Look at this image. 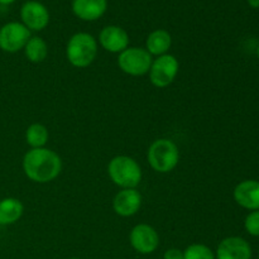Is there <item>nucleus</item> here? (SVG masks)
I'll return each instance as SVG.
<instances>
[{
	"mask_svg": "<svg viewBox=\"0 0 259 259\" xmlns=\"http://www.w3.org/2000/svg\"><path fill=\"white\" fill-rule=\"evenodd\" d=\"M23 171L33 182L48 184L60 176L62 171V159L50 148L29 149L23 157Z\"/></svg>",
	"mask_w": 259,
	"mask_h": 259,
	"instance_id": "f257e3e1",
	"label": "nucleus"
},
{
	"mask_svg": "<svg viewBox=\"0 0 259 259\" xmlns=\"http://www.w3.org/2000/svg\"><path fill=\"white\" fill-rule=\"evenodd\" d=\"M98 56V40L86 32L75 33L66 46V58L77 68L89 67Z\"/></svg>",
	"mask_w": 259,
	"mask_h": 259,
	"instance_id": "f03ea898",
	"label": "nucleus"
},
{
	"mask_svg": "<svg viewBox=\"0 0 259 259\" xmlns=\"http://www.w3.org/2000/svg\"><path fill=\"white\" fill-rule=\"evenodd\" d=\"M147 159L152 168L158 174L174 171L180 162V149L174 141L159 138L152 142L147 152Z\"/></svg>",
	"mask_w": 259,
	"mask_h": 259,
	"instance_id": "7ed1b4c3",
	"label": "nucleus"
},
{
	"mask_svg": "<svg viewBox=\"0 0 259 259\" xmlns=\"http://www.w3.org/2000/svg\"><path fill=\"white\" fill-rule=\"evenodd\" d=\"M108 175L116 186L137 189L142 181V168L138 162L129 156H116L108 164Z\"/></svg>",
	"mask_w": 259,
	"mask_h": 259,
	"instance_id": "20e7f679",
	"label": "nucleus"
},
{
	"mask_svg": "<svg viewBox=\"0 0 259 259\" xmlns=\"http://www.w3.org/2000/svg\"><path fill=\"white\" fill-rule=\"evenodd\" d=\"M152 62H153L152 55H149L146 48L142 47H128L119 53L118 57L119 68L124 73L134 77L147 75Z\"/></svg>",
	"mask_w": 259,
	"mask_h": 259,
	"instance_id": "39448f33",
	"label": "nucleus"
},
{
	"mask_svg": "<svg viewBox=\"0 0 259 259\" xmlns=\"http://www.w3.org/2000/svg\"><path fill=\"white\" fill-rule=\"evenodd\" d=\"M180 71V62L174 55L158 56L154 58L149 68V81L158 89H164L171 85Z\"/></svg>",
	"mask_w": 259,
	"mask_h": 259,
	"instance_id": "423d86ee",
	"label": "nucleus"
},
{
	"mask_svg": "<svg viewBox=\"0 0 259 259\" xmlns=\"http://www.w3.org/2000/svg\"><path fill=\"white\" fill-rule=\"evenodd\" d=\"M30 37V30L23 23H7L0 28V50L8 53L19 52L24 50Z\"/></svg>",
	"mask_w": 259,
	"mask_h": 259,
	"instance_id": "0eeeda50",
	"label": "nucleus"
},
{
	"mask_svg": "<svg viewBox=\"0 0 259 259\" xmlns=\"http://www.w3.org/2000/svg\"><path fill=\"white\" fill-rule=\"evenodd\" d=\"M129 243L139 254H152L159 247V235L149 224H138L129 233Z\"/></svg>",
	"mask_w": 259,
	"mask_h": 259,
	"instance_id": "6e6552de",
	"label": "nucleus"
},
{
	"mask_svg": "<svg viewBox=\"0 0 259 259\" xmlns=\"http://www.w3.org/2000/svg\"><path fill=\"white\" fill-rule=\"evenodd\" d=\"M20 19L29 30L39 32L50 23V12L42 3L28 0L20 8Z\"/></svg>",
	"mask_w": 259,
	"mask_h": 259,
	"instance_id": "1a4fd4ad",
	"label": "nucleus"
},
{
	"mask_svg": "<svg viewBox=\"0 0 259 259\" xmlns=\"http://www.w3.org/2000/svg\"><path fill=\"white\" fill-rule=\"evenodd\" d=\"M215 259H252V247L240 237H228L219 243Z\"/></svg>",
	"mask_w": 259,
	"mask_h": 259,
	"instance_id": "9d476101",
	"label": "nucleus"
},
{
	"mask_svg": "<svg viewBox=\"0 0 259 259\" xmlns=\"http://www.w3.org/2000/svg\"><path fill=\"white\" fill-rule=\"evenodd\" d=\"M143 197L137 189H123L114 196L113 209L116 215L129 218L136 215L142 206Z\"/></svg>",
	"mask_w": 259,
	"mask_h": 259,
	"instance_id": "9b49d317",
	"label": "nucleus"
},
{
	"mask_svg": "<svg viewBox=\"0 0 259 259\" xmlns=\"http://www.w3.org/2000/svg\"><path fill=\"white\" fill-rule=\"evenodd\" d=\"M99 43L110 53H121L129 47V34L119 25H106L99 34Z\"/></svg>",
	"mask_w": 259,
	"mask_h": 259,
	"instance_id": "f8f14e48",
	"label": "nucleus"
},
{
	"mask_svg": "<svg viewBox=\"0 0 259 259\" xmlns=\"http://www.w3.org/2000/svg\"><path fill=\"white\" fill-rule=\"evenodd\" d=\"M235 202L243 209L259 210V181L244 180L235 186L233 192Z\"/></svg>",
	"mask_w": 259,
	"mask_h": 259,
	"instance_id": "ddd939ff",
	"label": "nucleus"
},
{
	"mask_svg": "<svg viewBox=\"0 0 259 259\" xmlns=\"http://www.w3.org/2000/svg\"><path fill=\"white\" fill-rule=\"evenodd\" d=\"M108 9V0H72V12L78 19L94 22Z\"/></svg>",
	"mask_w": 259,
	"mask_h": 259,
	"instance_id": "4468645a",
	"label": "nucleus"
},
{
	"mask_svg": "<svg viewBox=\"0 0 259 259\" xmlns=\"http://www.w3.org/2000/svg\"><path fill=\"white\" fill-rule=\"evenodd\" d=\"M172 46V37L166 29H156L148 34L146 39V50L152 56L167 55Z\"/></svg>",
	"mask_w": 259,
	"mask_h": 259,
	"instance_id": "2eb2a0df",
	"label": "nucleus"
},
{
	"mask_svg": "<svg viewBox=\"0 0 259 259\" xmlns=\"http://www.w3.org/2000/svg\"><path fill=\"white\" fill-rule=\"evenodd\" d=\"M24 206L15 197H5L0 200V225L15 224L22 218Z\"/></svg>",
	"mask_w": 259,
	"mask_h": 259,
	"instance_id": "dca6fc26",
	"label": "nucleus"
},
{
	"mask_svg": "<svg viewBox=\"0 0 259 259\" xmlns=\"http://www.w3.org/2000/svg\"><path fill=\"white\" fill-rule=\"evenodd\" d=\"M24 55L32 63H42L48 56V45L42 37H30L24 47Z\"/></svg>",
	"mask_w": 259,
	"mask_h": 259,
	"instance_id": "f3484780",
	"label": "nucleus"
},
{
	"mask_svg": "<svg viewBox=\"0 0 259 259\" xmlns=\"http://www.w3.org/2000/svg\"><path fill=\"white\" fill-rule=\"evenodd\" d=\"M50 139L47 126L40 123H33L25 131V142L30 149L34 148H45Z\"/></svg>",
	"mask_w": 259,
	"mask_h": 259,
	"instance_id": "a211bd4d",
	"label": "nucleus"
},
{
	"mask_svg": "<svg viewBox=\"0 0 259 259\" xmlns=\"http://www.w3.org/2000/svg\"><path fill=\"white\" fill-rule=\"evenodd\" d=\"M184 259H215V253L207 245L195 243L184 250Z\"/></svg>",
	"mask_w": 259,
	"mask_h": 259,
	"instance_id": "6ab92c4d",
	"label": "nucleus"
},
{
	"mask_svg": "<svg viewBox=\"0 0 259 259\" xmlns=\"http://www.w3.org/2000/svg\"><path fill=\"white\" fill-rule=\"evenodd\" d=\"M244 228L252 237H259V210L250 211L245 217Z\"/></svg>",
	"mask_w": 259,
	"mask_h": 259,
	"instance_id": "aec40b11",
	"label": "nucleus"
},
{
	"mask_svg": "<svg viewBox=\"0 0 259 259\" xmlns=\"http://www.w3.org/2000/svg\"><path fill=\"white\" fill-rule=\"evenodd\" d=\"M163 259H184V250L179 248H169L164 252Z\"/></svg>",
	"mask_w": 259,
	"mask_h": 259,
	"instance_id": "412c9836",
	"label": "nucleus"
},
{
	"mask_svg": "<svg viewBox=\"0 0 259 259\" xmlns=\"http://www.w3.org/2000/svg\"><path fill=\"white\" fill-rule=\"evenodd\" d=\"M247 2L249 7L253 8V9H258L259 8V0H247Z\"/></svg>",
	"mask_w": 259,
	"mask_h": 259,
	"instance_id": "4be33fe9",
	"label": "nucleus"
},
{
	"mask_svg": "<svg viewBox=\"0 0 259 259\" xmlns=\"http://www.w3.org/2000/svg\"><path fill=\"white\" fill-rule=\"evenodd\" d=\"M15 0H0V4L3 5H9V4H13Z\"/></svg>",
	"mask_w": 259,
	"mask_h": 259,
	"instance_id": "5701e85b",
	"label": "nucleus"
},
{
	"mask_svg": "<svg viewBox=\"0 0 259 259\" xmlns=\"http://www.w3.org/2000/svg\"><path fill=\"white\" fill-rule=\"evenodd\" d=\"M257 55H258V58H259V45H258V48H257Z\"/></svg>",
	"mask_w": 259,
	"mask_h": 259,
	"instance_id": "b1692460",
	"label": "nucleus"
},
{
	"mask_svg": "<svg viewBox=\"0 0 259 259\" xmlns=\"http://www.w3.org/2000/svg\"><path fill=\"white\" fill-rule=\"evenodd\" d=\"M70 259H80V258H76V257H73V258H70Z\"/></svg>",
	"mask_w": 259,
	"mask_h": 259,
	"instance_id": "393cba45",
	"label": "nucleus"
}]
</instances>
